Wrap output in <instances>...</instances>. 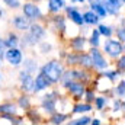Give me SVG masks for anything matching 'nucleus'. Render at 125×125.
I'll list each match as a JSON object with an SVG mask.
<instances>
[{"label":"nucleus","mask_w":125,"mask_h":125,"mask_svg":"<svg viewBox=\"0 0 125 125\" xmlns=\"http://www.w3.org/2000/svg\"><path fill=\"white\" fill-rule=\"evenodd\" d=\"M39 71L52 83V84H58L61 83V79L64 76L65 67L60 60H50L45 64H42L39 67Z\"/></svg>","instance_id":"f257e3e1"},{"label":"nucleus","mask_w":125,"mask_h":125,"mask_svg":"<svg viewBox=\"0 0 125 125\" xmlns=\"http://www.w3.org/2000/svg\"><path fill=\"white\" fill-rule=\"evenodd\" d=\"M100 50L103 51V54L114 62L116 58H119L122 54H124V44L116 39L115 36L114 38H108V39H103L102 42V47Z\"/></svg>","instance_id":"f03ea898"},{"label":"nucleus","mask_w":125,"mask_h":125,"mask_svg":"<svg viewBox=\"0 0 125 125\" xmlns=\"http://www.w3.org/2000/svg\"><path fill=\"white\" fill-rule=\"evenodd\" d=\"M87 52L93 62V71L99 73V71H103V70L112 67V61L103 54V51L100 48H89Z\"/></svg>","instance_id":"7ed1b4c3"},{"label":"nucleus","mask_w":125,"mask_h":125,"mask_svg":"<svg viewBox=\"0 0 125 125\" xmlns=\"http://www.w3.org/2000/svg\"><path fill=\"white\" fill-rule=\"evenodd\" d=\"M62 89L67 90V93L71 96V99L74 102H80L83 100L84 93H86V89H87V84L82 83V82H77V80H70V82H64L61 83Z\"/></svg>","instance_id":"20e7f679"},{"label":"nucleus","mask_w":125,"mask_h":125,"mask_svg":"<svg viewBox=\"0 0 125 125\" xmlns=\"http://www.w3.org/2000/svg\"><path fill=\"white\" fill-rule=\"evenodd\" d=\"M60 100V94L57 90H52L50 93H45L42 97H41V102H39V106L42 109L44 114H47L48 116L55 114L58 109H57V103Z\"/></svg>","instance_id":"39448f33"},{"label":"nucleus","mask_w":125,"mask_h":125,"mask_svg":"<svg viewBox=\"0 0 125 125\" xmlns=\"http://www.w3.org/2000/svg\"><path fill=\"white\" fill-rule=\"evenodd\" d=\"M64 12H65L67 21H70L73 25H76V26H79V28H83V26H84L83 12L80 10L79 6H76V4H68V6L64 9Z\"/></svg>","instance_id":"423d86ee"},{"label":"nucleus","mask_w":125,"mask_h":125,"mask_svg":"<svg viewBox=\"0 0 125 125\" xmlns=\"http://www.w3.org/2000/svg\"><path fill=\"white\" fill-rule=\"evenodd\" d=\"M22 12L31 22H38L44 18L41 7L36 3H32V1H26V3L22 4Z\"/></svg>","instance_id":"0eeeda50"},{"label":"nucleus","mask_w":125,"mask_h":125,"mask_svg":"<svg viewBox=\"0 0 125 125\" xmlns=\"http://www.w3.org/2000/svg\"><path fill=\"white\" fill-rule=\"evenodd\" d=\"M68 47L71 51L76 52H84L89 50V42H87V36L86 35H77V36H71L68 39Z\"/></svg>","instance_id":"6e6552de"},{"label":"nucleus","mask_w":125,"mask_h":125,"mask_svg":"<svg viewBox=\"0 0 125 125\" xmlns=\"http://www.w3.org/2000/svg\"><path fill=\"white\" fill-rule=\"evenodd\" d=\"M103 6L108 12L109 18H115V19H118L122 15V9L125 7L124 0H106L103 3Z\"/></svg>","instance_id":"1a4fd4ad"},{"label":"nucleus","mask_w":125,"mask_h":125,"mask_svg":"<svg viewBox=\"0 0 125 125\" xmlns=\"http://www.w3.org/2000/svg\"><path fill=\"white\" fill-rule=\"evenodd\" d=\"M96 74H97L99 77H102L103 80H106V82H108L109 84H112V86L116 84V83L124 77V74H121L114 65L109 67V68H106V70H103V71H99V73H96Z\"/></svg>","instance_id":"9d476101"},{"label":"nucleus","mask_w":125,"mask_h":125,"mask_svg":"<svg viewBox=\"0 0 125 125\" xmlns=\"http://www.w3.org/2000/svg\"><path fill=\"white\" fill-rule=\"evenodd\" d=\"M52 86V83L39 71L36 76H35V80H33V89H32V93L36 94V93H41V92H45L48 90L50 87Z\"/></svg>","instance_id":"9b49d317"},{"label":"nucleus","mask_w":125,"mask_h":125,"mask_svg":"<svg viewBox=\"0 0 125 125\" xmlns=\"http://www.w3.org/2000/svg\"><path fill=\"white\" fill-rule=\"evenodd\" d=\"M93 111H94V108L92 103L80 100V102H74L73 103V106L70 109V115H89Z\"/></svg>","instance_id":"f8f14e48"},{"label":"nucleus","mask_w":125,"mask_h":125,"mask_svg":"<svg viewBox=\"0 0 125 125\" xmlns=\"http://www.w3.org/2000/svg\"><path fill=\"white\" fill-rule=\"evenodd\" d=\"M4 57H6L7 62L13 67H19L23 61V54H22L21 48H7Z\"/></svg>","instance_id":"ddd939ff"},{"label":"nucleus","mask_w":125,"mask_h":125,"mask_svg":"<svg viewBox=\"0 0 125 125\" xmlns=\"http://www.w3.org/2000/svg\"><path fill=\"white\" fill-rule=\"evenodd\" d=\"M111 109L109 114L112 115V118H124L125 114V100L119 99V97H112L111 100Z\"/></svg>","instance_id":"4468645a"},{"label":"nucleus","mask_w":125,"mask_h":125,"mask_svg":"<svg viewBox=\"0 0 125 125\" xmlns=\"http://www.w3.org/2000/svg\"><path fill=\"white\" fill-rule=\"evenodd\" d=\"M33 80H35V76L22 70L19 73V82H21V89L25 92V93H32V89H33Z\"/></svg>","instance_id":"2eb2a0df"},{"label":"nucleus","mask_w":125,"mask_h":125,"mask_svg":"<svg viewBox=\"0 0 125 125\" xmlns=\"http://www.w3.org/2000/svg\"><path fill=\"white\" fill-rule=\"evenodd\" d=\"M96 28H97L99 33L102 35V38H105V39H108V38H114V36H115L116 25H114V23H109V22L102 21Z\"/></svg>","instance_id":"dca6fc26"},{"label":"nucleus","mask_w":125,"mask_h":125,"mask_svg":"<svg viewBox=\"0 0 125 125\" xmlns=\"http://www.w3.org/2000/svg\"><path fill=\"white\" fill-rule=\"evenodd\" d=\"M28 32L31 33L38 42H42L44 38L47 36V28L42 23H39V22H32V25H31V28H29Z\"/></svg>","instance_id":"f3484780"},{"label":"nucleus","mask_w":125,"mask_h":125,"mask_svg":"<svg viewBox=\"0 0 125 125\" xmlns=\"http://www.w3.org/2000/svg\"><path fill=\"white\" fill-rule=\"evenodd\" d=\"M111 100H112V97H111V96L99 93L97 96H96L94 102H93L94 111H97V112H102V111L108 109V108H109V105H111Z\"/></svg>","instance_id":"a211bd4d"},{"label":"nucleus","mask_w":125,"mask_h":125,"mask_svg":"<svg viewBox=\"0 0 125 125\" xmlns=\"http://www.w3.org/2000/svg\"><path fill=\"white\" fill-rule=\"evenodd\" d=\"M67 7V1L65 0H48L47 1V10L51 15H58Z\"/></svg>","instance_id":"6ab92c4d"},{"label":"nucleus","mask_w":125,"mask_h":125,"mask_svg":"<svg viewBox=\"0 0 125 125\" xmlns=\"http://www.w3.org/2000/svg\"><path fill=\"white\" fill-rule=\"evenodd\" d=\"M87 42H89V48H100V47H102L103 38H102V35L99 33L97 28H92V29H90L89 36H87Z\"/></svg>","instance_id":"aec40b11"},{"label":"nucleus","mask_w":125,"mask_h":125,"mask_svg":"<svg viewBox=\"0 0 125 125\" xmlns=\"http://www.w3.org/2000/svg\"><path fill=\"white\" fill-rule=\"evenodd\" d=\"M83 19H84V25H87L90 28H96L102 22V19L94 13L93 10H90V9H86L83 12Z\"/></svg>","instance_id":"412c9836"},{"label":"nucleus","mask_w":125,"mask_h":125,"mask_svg":"<svg viewBox=\"0 0 125 125\" xmlns=\"http://www.w3.org/2000/svg\"><path fill=\"white\" fill-rule=\"evenodd\" d=\"M31 25H32V22L25 16V15H18V16H15V19H13V26H15L18 31H29Z\"/></svg>","instance_id":"4be33fe9"},{"label":"nucleus","mask_w":125,"mask_h":125,"mask_svg":"<svg viewBox=\"0 0 125 125\" xmlns=\"http://www.w3.org/2000/svg\"><path fill=\"white\" fill-rule=\"evenodd\" d=\"M87 9H90V10H93L94 13L102 19V21H105V19H108L109 18V15H108V12H106V9H105V6L102 4V3H99V1H90V3H87Z\"/></svg>","instance_id":"5701e85b"},{"label":"nucleus","mask_w":125,"mask_h":125,"mask_svg":"<svg viewBox=\"0 0 125 125\" xmlns=\"http://www.w3.org/2000/svg\"><path fill=\"white\" fill-rule=\"evenodd\" d=\"M51 23H52V26L57 29L58 32H64L67 31V18H65V15L62 16V15H52V18H51Z\"/></svg>","instance_id":"b1692460"},{"label":"nucleus","mask_w":125,"mask_h":125,"mask_svg":"<svg viewBox=\"0 0 125 125\" xmlns=\"http://www.w3.org/2000/svg\"><path fill=\"white\" fill-rule=\"evenodd\" d=\"M50 119H48V122L51 125H64L67 124V121L70 119V114H65V112H55V114H52V115H50L48 116Z\"/></svg>","instance_id":"393cba45"},{"label":"nucleus","mask_w":125,"mask_h":125,"mask_svg":"<svg viewBox=\"0 0 125 125\" xmlns=\"http://www.w3.org/2000/svg\"><path fill=\"white\" fill-rule=\"evenodd\" d=\"M112 96L125 100V77H122L116 84L112 86Z\"/></svg>","instance_id":"a878e982"},{"label":"nucleus","mask_w":125,"mask_h":125,"mask_svg":"<svg viewBox=\"0 0 125 125\" xmlns=\"http://www.w3.org/2000/svg\"><path fill=\"white\" fill-rule=\"evenodd\" d=\"M65 64L73 68V67H79V62H80V52H76V51H68L65 58H64Z\"/></svg>","instance_id":"bb28decb"},{"label":"nucleus","mask_w":125,"mask_h":125,"mask_svg":"<svg viewBox=\"0 0 125 125\" xmlns=\"http://www.w3.org/2000/svg\"><path fill=\"white\" fill-rule=\"evenodd\" d=\"M79 67L84 68V70H89V71H93V62H92V58L89 55L87 51L84 52H80V62H79Z\"/></svg>","instance_id":"cd10ccee"},{"label":"nucleus","mask_w":125,"mask_h":125,"mask_svg":"<svg viewBox=\"0 0 125 125\" xmlns=\"http://www.w3.org/2000/svg\"><path fill=\"white\" fill-rule=\"evenodd\" d=\"M90 121H92L90 115H77L76 118L68 119L65 125H90Z\"/></svg>","instance_id":"c85d7f7f"},{"label":"nucleus","mask_w":125,"mask_h":125,"mask_svg":"<svg viewBox=\"0 0 125 125\" xmlns=\"http://www.w3.org/2000/svg\"><path fill=\"white\" fill-rule=\"evenodd\" d=\"M96 96H97V89H96V86L90 84V86H87V89H86V93H84L83 100L87 102V103H92V105H93Z\"/></svg>","instance_id":"c756f323"},{"label":"nucleus","mask_w":125,"mask_h":125,"mask_svg":"<svg viewBox=\"0 0 125 125\" xmlns=\"http://www.w3.org/2000/svg\"><path fill=\"white\" fill-rule=\"evenodd\" d=\"M23 70H25V71H28V73H31V74L36 73V71L39 70L36 60H33V58H25V62H23Z\"/></svg>","instance_id":"7c9ffc66"},{"label":"nucleus","mask_w":125,"mask_h":125,"mask_svg":"<svg viewBox=\"0 0 125 125\" xmlns=\"http://www.w3.org/2000/svg\"><path fill=\"white\" fill-rule=\"evenodd\" d=\"M16 105L7 102V103H3L0 105V115H15L16 114Z\"/></svg>","instance_id":"2f4dec72"},{"label":"nucleus","mask_w":125,"mask_h":125,"mask_svg":"<svg viewBox=\"0 0 125 125\" xmlns=\"http://www.w3.org/2000/svg\"><path fill=\"white\" fill-rule=\"evenodd\" d=\"M26 116H28V119L31 121L32 124H39L41 121H42V116H41V114L38 112V109H28L26 111Z\"/></svg>","instance_id":"473e14b6"},{"label":"nucleus","mask_w":125,"mask_h":125,"mask_svg":"<svg viewBox=\"0 0 125 125\" xmlns=\"http://www.w3.org/2000/svg\"><path fill=\"white\" fill-rule=\"evenodd\" d=\"M4 42H6V47L7 48H18L21 39L18 38L16 33H9V36H7V39H4Z\"/></svg>","instance_id":"72a5a7b5"},{"label":"nucleus","mask_w":125,"mask_h":125,"mask_svg":"<svg viewBox=\"0 0 125 125\" xmlns=\"http://www.w3.org/2000/svg\"><path fill=\"white\" fill-rule=\"evenodd\" d=\"M112 65H114V67L121 73V74H124V76H125V54H122L119 58H116L115 61L112 62Z\"/></svg>","instance_id":"f704fd0d"},{"label":"nucleus","mask_w":125,"mask_h":125,"mask_svg":"<svg viewBox=\"0 0 125 125\" xmlns=\"http://www.w3.org/2000/svg\"><path fill=\"white\" fill-rule=\"evenodd\" d=\"M18 106H19L21 109H23V111H25V109L28 111V109L31 108V100H29V97H28L26 94L21 96V97H19V100H18Z\"/></svg>","instance_id":"c9c22d12"},{"label":"nucleus","mask_w":125,"mask_h":125,"mask_svg":"<svg viewBox=\"0 0 125 125\" xmlns=\"http://www.w3.org/2000/svg\"><path fill=\"white\" fill-rule=\"evenodd\" d=\"M39 51H41V54H50L52 51V45L48 41H42V42H39Z\"/></svg>","instance_id":"e433bc0d"},{"label":"nucleus","mask_w":125,"mask_h":125,"mask_svg":"<svg viewBox=\"0 0 125 125\" xmlns=\"http://www.w3.org/2000/svg\"><path fill=\"white\" fill-rule=\"evenodd\" d=\"M115 38H116V39H119L122 44H125V26H116Z\"/></svg>","instance_id":"4c0bfd02"},{"label":"nucleus","mask_w":125,"mask_h":125,"mask_svg":"<svg viewBox=\"0 0 125 125\" xmlns=\"http://www.w3.org/2000/svg\"><path fill=\"white\" fill-rule=\"evenodd\" d=\"M3 1H4V4H7L10 9H19V7H22L21 0H3Z\"/></svg>","instance_id":"58836bf2"},{"label":"nucleus","mask_w":125,"mask_h":125,"mask_svg":"<svg viewBox=\"0 0 125 125\" xmlns=\"http://www.w3.org/2000/svg\"><path fill=\"white\" fill-rule=\"evenodd\" d=\"M6 48H7V47H6L4 39H1V38H0V58H1V60H3V57H4V54H6V51H7Z\"/></svg>","instance_id":"ea45409f"},{"label":"nucleus","mask_w":125,"mask_h":125,"mask_svg":"<svg viewBox=\"0 0 125 125\" xmlns=\"http://www.w3.org/2000/svg\"><path fill=\"white\" fill-rule=\"evenodd\" d=\"M90 125H103V121H102V118H99V116H92Z\"/></svg>","instance_id":"a19ab883"},{"label":"nucleus","mask_w":125,"mask_h":125,"mask_svg":"<svg viewBox=\"0 0 125 125\" xmlns=\"http://www.w3.org/2000/svg\"><path fill=\"white\" fill-rule=\"evenodd\" d=\"M70 1H71V4H76V6H83L87 3L86 0H70Z\"/></svg>","instance_id":"79ce46f5"},{"label":"nucleus","mask_w":125,"mask_h":125,"mask_svg":"<svg viewBox=\"0 0 125 125\" xmlns=\"http://www.w3.org/2000/svg\"><path fill=\"white\" fill-rule=\"evenodd\" d=\"M116 26H125V15H121L118 18V25Z\"/></svg>","instance_id":"37998d69"},{"label":"nucleus","mask_w":125,"mask_h":125,"mask_svg":"<svg viewBox=\"0 0 125 125\" xmlns=\"http://www.w3.org/2000/svg\"><path fill=\"white\" fill-rule=\"evenodd\" d=\"M3 16H4V10L0 7V18H3Z\"/></svg>","instance_id":"c03bdc74"},{"label":"nucleus","mask_w":125,"mask_h":125,"mask_svg":"<svg viewBox=\"0 0 125 125\" xmlns=\"http://www.w3.org/2000/svg\"><path fill=\"white\" fill-rule=\"evenodd\" d=\"M112 125H125V124H119V122H112Z\"/></svg>","instance_id":"a18cd8bd"},{"label":"nucleus","mask_w":125,"mask_h":125,"mask_svg":"<svg viewBox=\"0 0 125 125\" xmlns=\"http://www.w3.org/2000/svg\"><path fill=\"white\" fill-rule=\"evenodd\" d=\"M96 1H99V3H102V4H103V3H105L106 0H96Z\"/></svg>","instance_id":"49530a36"},{"label":"nucleus","mask_w":125,"mask_h":125,"mask_svg":"<svg viewBox=\"0 0 125 125\" xmlns=\"http://www.w3.org/2000/svg\"><path fill=\"white\" fill-rule=\"evenodd\" d=\"M103 125H112V122H108V124H103Z\"/></svg>","instance_id":"de8ad7c7"},{"label":"nucleus","mask_w":125,"mask_h":125,"mask_svg":"<svg viewBox=\"0 0 125 125\" xmlns=\"http://www.w3.org/2000/svg\"><path fill=\"white\" fill-rule=\"evenodd\" d=\"M86 1H87V3H90V1H93V0H86Z\"/></svg>","instance_id":"09e8293b"},{"label":"nucleus","mask_w":125,"mask_h":125,"mask_svg":"<svg viewBox=\"0 0 125 125\" xmlns=\"http://www.w3.org/2000/svg\"><path fill=\"white\" fill-rule=\"evenodd\" d=\"M124 54H125V44H124Z\"/></svg>","instance_id":"8fccbe9b"},{"label":"nucleus","mask_w":125,"mask_h":125,"mask_svg":"<svg viewBox=\"0 0 125 125\" xmlns=\"http://www.w3.org/2000/svg\"><path fill=\"white\" fill-rule=\"evenodd\" d=\"M0 64H1V58H0Z\"/></svg>","instance_id":"3c124183"},{"label":"nucleus","mask_w":125,"mask_h":125,"mask_svg":"<svg viewBox=\"0 0 125 125\" xmlns=\"http://www.w3.org/2000/svg\"><path fill=\"white\" fill-rule=\"evenodd\" d=\"M124 4H125V0H124Z\"/></svg>","instance_id":"603ef678"},{"label":"nucleus","mask_w":125,"mask_h":125,"mask_svg":"<svg viewBox=\"0 0 125 125\" xmlns=\"http://www.w3.org/2000/svg\"><path fill=\"white\" fill-rule=\"evenodd\" d=\"M124 124H125V119H124Z\"/></svg>","instance_id":"864d4df0"}]
</instances>
